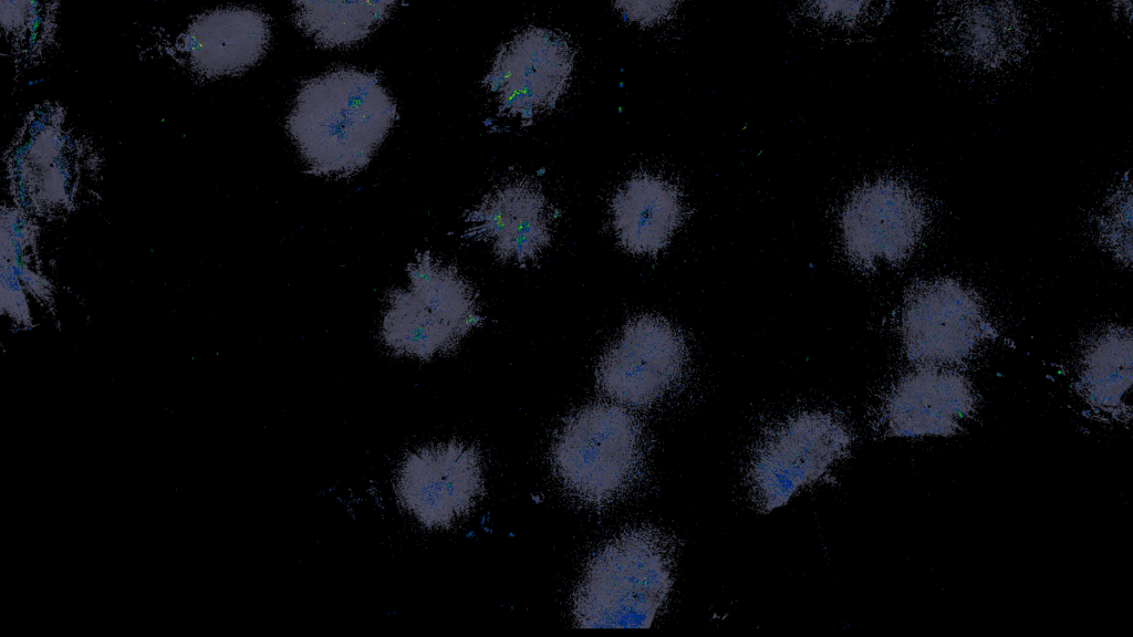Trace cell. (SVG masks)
Returning <instances> with one entry per match:
<instances>
[{"mask_svg":"<svg viewBox=\"0 0 1133 637\" xmlns=\"http://www.w3.org/2000/svg\"><path fill=\"white\" fill-rule=\"evenodd\" d=\"M2 163L10 202L35 221L66 218L101 198L103 150L58 101L40 102L24 115Z\"/></svg>","mask_w":1133,"mask_h":637,"instance_id":"cell-1","label":"cell"},{"mask_svg":"<svg viewBox=\"0 0 1133 637\" xmlns=\"http://www.w3.org/2000/svg\"><path fill=\"white\" fill-rule=\"evenodd\" d=\"M395 118L376 75L339 69L301 86L287 128L309 173L342 178L370 163Z\"/></svg>","mask_w":1133,"mask_h":637,"instance_id":"cell-2","label":"cell"},{"mask_svg":"<svg viewBox=\"0 0 1133 637\" xmlns=\"http://www.w3.org/2000/svg\"><path fill=\"white\" fill-rule=\"evenodd\" d=\"M480 321L477 295L451 264L418 252L384 295L377 338L391 355L428 362L453 352Z\"/></svg>","mask_w":1133,"mask_h":637,"instance_id":"cell-3","label":"cell"},{"mask_svg":"<svg viewBox=\"0 0 1133 637\" xmlns=\"http://www.w3.org/2000/svg\"><path fill=\"white\" fill-rule=\"evenodd\" d=\"M673 585V546L661 531L631 529L590 560L573 598L580 628H647Z\"/></svg>","mask_w":1133,"mask_h":637,"instance_id":"cell-4","label":"cell"},{"mask_svg":"<svg viewBox=\"0 0 1133 637\" xmlns=\"http://www.w3.org/2000/svg\"><path fill=\"white\" fill-rule=\"evenodd\" d=\"M551 462L570 495L592 507L610 504L624 495L643 471L642 427L623 406H585L561 428Z\"/></svg>","mask_w":1133,"mask_h":637,"instance_id":"cell-5","label":"cell"},{"mask_svg":"<svg viewBox=\"0 0 1133 637\" xmlns=\"http://www.w3.org/2000/svg\"><path fill=\"white\" fill-rule=\"evenodd\" d=\"M269 18L247 7H219L196 13L181 25L147 27L137 44L141 60L164 62L196 85L239 75L264 55Z\"/></svg>","mask_w":1133,"mask_h":637,"instance_id":"cell-6","label":"cell"},{"mask_svg":"<svg viewBox=\"0 0 1133 637\" xmlns=\"http://www.w3.org/2000/svg\"><path fill=\"white\" fill-rule=\"evenodd\" d=\"M852 436L835 416L803 411L771 428L748 464V489L756 507L770 512L823 478L850 450Z\"/></svg>","mask_w":1133,"mask_h":637,"instance_id":"cell-7","label":"cell"},{"mask_svg":"<svg viewBox=\"0 0 1133 637\" xmlns=\"http://www.w3.org/2000/svg\"><path fill=\"white\" fill-rule=\"evenodd\" d=\"M573 60V48L564 35L530 27L499 48L485 88L501 116L531 121L553 108L564 94Z\"/></svg>","mask_w":1133,"mask_h":637,"instance_id":"cell-8","label":"cell"},{"mask_svg":"<svg viewBox=\"0 0 1133 637\" xmlns=\"http://www.w3.org/2000/svg\"><path fill=\"white\" fill-rule=\"evenodd\" d=\"M901 328L906 355L919 366L962 363L991 333L977 295L952 279L914 285L904 301Z\"/></svg>","mask_w":1133,"mask_h":637,"instance_id":"cell-9","label":"cell"},{"mask_svg":"<svg viewBox=\"0 0 1133 637\" xmlns=\"http://www.w3.org/2000/svg\"><path fill=\"white\" fill-rule=\"evenodd\" d=\"M680 332L664 317L645 314L631 320L602 356L600 389L622 405L645 407L680 379L686 365Z\"/></svg>","mask_w":1133,"mask_h":637,"instance_id":"cell-10","label":"cell"},{"mask_svg":"<svg viewBox=\"0 0 1133 637\" xmlns=\"http://www.w3.org/2000/svg\"><path fill=\"white\" fill-rule=\"evenodd\" d=\"M395 491L403 508L423 525L448 528L466 515L484 492L480 455L458 441L422 447L402 462Z\"/></svg>","mask_w":1133,"mask_h":637,"instance_id":"cell-11","label":"cell"},{"mask_svg":"<svg viewBox=\"0 0 1133 637\" xmlns=\"http://www.w3.org/2000/svg\"><path fill=\"white\" fill-rule=\"evenodd\" d=\"M926 223L924 206L902 181L879 179L850 197L841 229L846 255L862 271L877 260L904 262L916 248Z\"/></svg>","mask_w":1133,"mask_h":637,"instance_id":"cell-12","label":"cell"},{"mask_svg":"<svg viewBox=\"0 0 1133 637\" xmlns=\"http://www.w3.org/2000/svg\"><path fill=\"white\" fill-rule=\"evenodd\" d=\"M552 210L540 186L529 178L506 179L465 216V236L484 242L503 262L529 263L552 238Z\"/></svg>","mask_w":1133,"mask_h":637,"instance_id":"cell-13","label":"cell"},{"mask_svg":"<svg viewBox=\"0 0 1133 637\" xmlns=\"http://www.w3.org/2000/svg\"><path fill=\"white\" fill-rule=\"evenodd\" d=\"M973 408L974 395L965 376L945 366H919L891 389L882 419L893 436L949 435Z\"/></svg>","mask_w":1133,"mask_h":637,"instance_id":"cell-14","label":"cell"},{"mask_svg":"<svg viewBox=\"0 0 1133 637\" xmlns=\"http://www.w3.org/2000/svg\"><path fill=\"white\" fill-rule=\"evenodd\" d=\"M683 213L676 186L648 171L632 175L610 203L617 241L636 255H654L663 250L679 227Z\"/></svg>","mask_w":1133,"mask_h":637,"instance_id":"cell-15","label":"cell"},{"mask_svg":"<svg viewBox=\"0 0 1133 637\" xmlns=\"http://www.w3.org/2000/svg\"><path fill=\"white\" fill-rule=\"evenodd\" d=\"M60 2L2 0L0 23L17 84L61 49Z\"/></svg>","mask_w":1133,"mask_h":637,"instance_id":"cell-16","label":"cell"},{"mask_svg":"<svg viewBox=\"0 0 1133 637\" xmlns=\"http://www.w3.org/2000/svg\"><path fill=\"white\" fill-rule=\"evenodd\" d=\"M1132 346L1131 330L1122 326L1105 328L1085 346L1080 359V391L1093 407L1123 414V397L1132 384Z\"/></svg>","mask_w":1133,"mask_h":637,"instance_id":"cell-17","label":"cell"},{"mask_svg":"<svg viewBox=\"0 0 1133 637\" xmlns=\"http://www.w3.org/2000/svg\"><path fill=\"white\" fill-rule=\"evenodd\" d=\"M946 28L960 54L985 65L999 64L1017 52L1022 34L1016 10L1000 3L965 7Z\"/></svg>","mask_w":1133,"mask_h":637,"instance_id":"cell-18","label":"cell"},{"mask_svg":"<svg viewBox=\"0 0 1133 637\" xmlns=\"http://www.w3.org/2000/svg\"><path fill=\"white\" fill-rule=\"evenodd\" d=\"M395 4L393 1H297L293 19L318 44L340 48L366 38Z\"/></svg>","mask_w":1133,"mask_h":637,"instance_id":"cell-19","label":"cell"},{"mask_svg":"<svg viewBox=\"0 0 1133 637\" xmlns=\"http://www.w3.org/2000/svg\"><path fill=\"white\" fill-rule=\"evenodd\" d=\"M1100 221L1101 239L1124 265L1132 257V195L1131 185H1122L1113 195Z\"/></svg>","mask_w":1133,"mask_h":637,"instance_id":"cell-20","label":"cell"},{"mask_svg":"<svg viewBox=\"0 0 1133 637\" xmlns=\"http://www.w3.org/2000/svg\"><path fill=\"white\" fill-rule=\"evenodd\" d=\"M615 4L627 20L641 25H649L668 17L675 3L667 1H620Z\"/></svg>","mask_w":1133,"mask_h":637,"instance_id":"cell-21","label":"cell"}]
</instances>
